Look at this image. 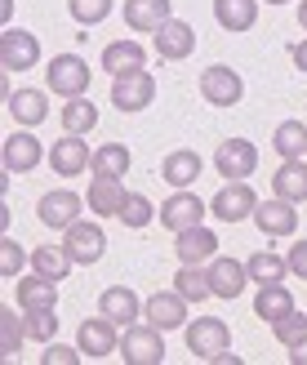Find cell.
Instances as JSON below:
<instances>
[{"label":"cell","mask_w":307,"mask_h":365,"mask_svg":"<svg viewBox=\"0 0 307 365\" xmlns=\"http://www.w3.org/2000/svg\"><path fill=\"white\" fill-rule=\"evenodd\" d=\"M0 18H5V27H9V18H14V0H0Z\"/></svg>","instance_id":"bcb514c9"},{"label":"cell","mask_w":307,"mask_h":365,"mask_svg":"<svg viewBox=\"0 0 307 365\" xmlns=\"http://www.w3.org/2000/svg\"><path fill=\"white\" fill-rule=\"evenodd\" d=\"M272 148H276L281 160H298V156H307V125H303V120H281L276 134H272Z\"/></svg>","instance_id":"836d02e7"},{"label":"cell","mask_w":307,"mask_h":365,"mask_svg":"<svg viewBox=\"0 0 307 365\" xmlns=\"http://www.w3.org/2000/svg\"><path fill=\"white\" fill-rule=\"evenodd\" d=\"M201 170H205V160L192 148H178V152H170L165 160H160V178H165L170 187H192V182L201 178Z\"/></svg>","instance_id":"d4e9b609"},{"label":"cell","mask_w":307,"mask_h":365,"mask_svg":"<svg viewBox=\"0 0 307 365\" xmlns=\"http://www.w3.org/2000/svg\"><path fill=\"white\" fill-rule=\"evenodd\" d=\"M152 103H156V76H152L147 67L112 81V107H116V112H125V116H138V112H147Z\"/></svg>","instance_id":"5b68a950"},{"label":"cell","mask_w":307,"mask_h":365,"mask_svg":"<svg viewBox=\"0 0 307 365\" xmlns=\"http://www.w3.org/2000/svg\"><path fill=\"white\" fill-rule=\"evenodd\" d=\"M5 107H9V116H14V125H23V130H36V125H45L49 120V89H9V98H5Z\"/></svg>","instance_id":"2e32d148"},{"label":"cell","mask_w":307,"mask_h":365,"mask_svg":"<svg viewBox=\"0 0 307 365\" xmlns=\"http://www.w3.org/2000/svg\"><path fill=\"white\" fill-rule=\"evenodd\" d=\"M272 192L285 196V200H307V156L298 160H281V170L272 174Z\"/></svg>","instance_id":"f546056e"},{"label":"cell","mask_w":307,"mask_h":365,"mask_svg":"<svg viewBox=\"0 0 307 365\" xmlns=\"http://www.w3.org/2000/svg\"><path fill=\"white\" fill-rule=\"evenodd\" d=\"M41 63V41L23 27H5L0 31V67L5 71H31Z\"/></svg>","instance_id":"8fae6325"},{"label":"cell","mask_w":307,"mask_h":365,"mask_svg":"<svg viewBox=\"0 0 307 365\" xmlns=\"http://www.w3.org/2000/svg\"><path fill=\"white\" fill-rule=\"evenodd\" d=\"M125 196H130V187H125L120 178H107V174H94V182H89V210H94L98 218H120V205H125Z\"/></svg>","instance_id":"7402d4cb"},{"label":"cell","mask_w":307,"mask_h":365,"mask_svg":"<svg viewBox=\"0 0 307 365\" xmlns=\"http://www.w3.org/2000/svg\"><path fill=\"white\" fill-rule=\"evenodd\" d=\"M14 303L23 312H41V307H58V281L41 277V272H23L14 285Z\"/></svg>","instance_id":"ffe728a7"},{"label":"cell","mask_w":307,"mask_h":365,"mask_svg":"<svg viewBox=\"0 0 307 365\" xmlns=\"http://www.w3.org/2000/svg\"><path fill=\"white\" fill-rule=\"evenodd\" d=\"M245 267H249V281H254V285H272V281H285V277H290V259H281V254H272V250L249 254Z\"/></svg>","instance_id":"d6a6232c"},{"label":"cell","mask_w":307,"mask_h":365,"mask_svg":"<svg viewBox=\"0 0 307 365\" xmlns=\"http://www.w3.org/2000/svg\"><path fill=\"white\" fill-rule=\"evenodd\" d=\"M245 281H249V267L241 259H209V285H214V299H236L245 294Z\"/></svg>","instance_id":"603a6c76"},{"label":"cell","mask_w":307,"mask_h":365,"mask_svg":"<svg viewBox=\"0 0 307 365\" xmlns=\"http://www.w3.org/2000/svg\"><path fill=\"white\" fill-rule=\"evenodd\" d=\"M285 312H294V294L285 289V281H272V285H259V294H254V317L259 321H281Z\"/></svg>","instance_id":"f1b7e54d"},{"label":"cell","mask_w":307,"mask_h":365,"mask_svg":"<svg viewBox=\"0 0 307 365\" xmlns=\"http://www.w3.org/2000/svg\"><path fill=\"white\" fill-rule=\"evenodd\" d=\"M272 334H276V343H281L285 352L298 348V343L307 339V312H298V307H294V312H285L281 321H272Z\"/></svg>","instance_id":"74e56055"},{"label":"cell","mask_w":307,"mask_h":365,"mask_svg":"<svg viewBox=\"0 0 307 365\" xmlns=\"http://www.w3.org/2000/svg\"><path fill=\"white\" fill-rule=\"evenodd\" d=\"M67 14L76 18L80 27H94V23H103V18L112 14V0H67Z\"/></svg>","instance_id":"60d3db41"},{"label":"cell","mask_w":307,"mask_h":365,"mask_svg":"<svg viewBox=\"0 0 307 365\" xmlns=\"http://www.w3.org/2000/svg\"><path fill=\"white\" fill-rule=\"evenodd\" d=\"M174 18V5L170 0H125V23L138 36H156Z\"/></svg>","instance_id":"44dd1931"},{"label":"cell","mask_w":307,"mask_h":365,"mask_svg":"<svg viewBox=\"0 0 307 365\" xmlns=\"http://www.w3.org/2000/svg\"><path fill=\"white\" fill-rule=\"evenodd\" d=\"M205 200L196 196L192 187H174V196L160 205V223H165L170 232H183V227H192V223H205Z\"/></svg>","instance_id":"9a60e30c"},{"label":"cell","mask_w":307,"mask_h":365,"mask_svg":"<svg viewBox=\"0 0 307 365\" xmlns=\"http://www.w3.org/2000/svg\"><path fill=\"white\" fill-rule=\"evenodd\" d=\"M94 165V148L85 143V134H63L58 143L49 148V170L58 178H76Z\"/></svg>","instance_id":"9c48e42d"},{"label":"cell","mask_w":307,"mask_h":365,"mask_svg":"<svg viewBox=\"0 0 307 365\" xmlns=\"http://www.w3.org/2000/svg\"><path fill=\"white\" fill-rule=\"evenodd\" d=\"M120 325L112 321V317H89V321H80L76 325V343H80V352L89 356V361H107L112 352H120Z\"/></svg>","instance_id":"52a82bcc"},{"label":"cell","mask_w":307,"mask_h":365,"mask_svg":"<svg viewBox=\"0 0 307 365\" xmlns=\"http://www.w3.org/2000/svg\"><path fill=\"white\" fill-rule=\"evenodd\" d=\"M138 307H142V303H138V294H134L130 285H107L103 294H98V312H103V317H112L120 330L138 321Z\"/></svg>","instance_id":"484cf974"},{"label":"cell","mask_w":307,"mask_h":365,"mask_svg":"<svg viewBox=\"0 0 307 365\" xmlns=\"http://www.w3.org/2000/svg\"><path fill=\"white\" fill-rule=\"evenodd\" d=\"M174 254H178V263H209L219 254V232H209L205 223L174 232Z\"/></svg>","instance_id":"e0dca14e"},{"label":"cell","mask_w":307,"mask_h":365,"mask_svg":"<svg viewBox=\"0 0 307 365\" xmlns=\"http://www.w3.org/2000/svg\"><path fill=\"white\" fill-rule=\"evenodd\" d=\"M298 27L307 31V0H298Z\"/></svg>","instance_id":"7dc6e473"},{"label":"cell","mask_w":307,"mask_h":365,"mask_svg":"<svg viewBox=\"0 0 307 365\" xmlns=\"http://www.w3.org/2000/svg\"><path fill=\"white\" fill-rule=\"evenodd\" d=\"M214 170L223 178H249L259 170V148L249 138H223L219 152H214Z\"/></svg>","instance_id":"4fadbf2b"},{"label":"cell","mask_w":307,"mask_h":365,"mask_svg":"<svg viewBox=\"0 0 307 365\" xmlns=\"http://www.w3.org/2000/svg\"><path fill=\"white\" fill-rule=\"evenodd\" d=\"M89 205L85 196H76L71 187H53V192H45L41 196V205H36V218H41L45 227H53V232H67L71 223L80 218V210Z\"/></svg>","instance_id":"ba28073f"},{"label":"cell","mask_w":307,"mask_h":365,"mask_svg":"<svg viewBox=\"0 0 307 365\" xmlns=\"http://www.w3.org/2000/svg\"><path fill=\"white\" fill-rule=\"evenodd\" d=\"M290 361H294V365H307V339L298 343V348H290Z\"/></svg>","instance_id":"f6af8a7d"},{"label":"cell","mask_w":307,"mask_h":365,"mask_svg":"<svg viewBox=\"0 0 307 365\" xmlns=\"http://www.w3.org/2000/svg\"><path fill=\"white\" fill-rule=\"evenodd\" d=\"M0 156H5V174H31L41 160H49V148H41L36 130H14Z\"/></svg>","instance_id":"7c38bea8"},{"label":"cell","mask_w":307,"mask_h":365,"mask_svg":"<svg viewBox=\"0 0 307 365\" xmlns=\"http://www.w3.org/2000/svg\"><path fill=\"white\" fill-rule=\"evenodd\" d=\"M285 259H290V277L307 281V241H294V245H290V254H285Z\"/></svg>","instance_id":"7bdbcfd3"},{"label":"cell","mask_w":307,"mask_h":365,"mask_svg":"<svg viewBox=\"0 0 307 365\" xmlns=\"http://www.w3.org/2000/svg\"><path fill=\"white\" fill-rule=\"evenodd\" d=\"M214 23L223 31H249L259 23V0H214Z\"/></svg>","instance_id":"83f0119b"},{"label":"cell","mask_w":307,"mask_h":365,"mask_svg":"<svg viewBox=\"0 0 307 365\" xmlns=\"http://www.w3.org/2000/svg\"><path fill=\"white\" fill-rule=\"evenodd\" d=\"M147 67V49H142L138 41H112L103 49V71L107 76H130V71H142Z\"/></svg>","instance_id":"cb8c5ba5"},{"label":"cell","mask_w":307,"mask_h":365,"mask_svg":"<svg viewBox=\"0 0 307 365\" xmlns=\"http://www.w3.org/2000/svg\"><path fill=\"white\" fill-rule=\"evenodd\" d=\"M31 267V254L14 241V236H5L0 241V277H23V272Z\"/></svg>","instance_id":"ab89813d"},{"label":"cell","mask_w":307,"mask_h":365,"mask_svg":"<svg viewBox=\"0 0 307 365\" xmlns=\"http://www.w3.org/2000/svg\"><path fill=\"white\" fill-rule=\"evenodd\" d=\"M53 334H58V307L27 312V339H31V343H53Z\"/></svg>","instance_id":"f35d334b"},{"label":"cell","mask_w":307,"mask_h":365,"mask_svg":"<svg viewBox=\"0 0 307 365\" xmlns=\"http://www.w3.org/2000/svg\"><path fill=\"white\" fill-rule=\"evenodd\" d=\"M183 334H187V352L201 361H219L223 352H231V330L223 317H196L183 325Z\"/></svg>","instance_id":"7a4b0ae2"},{"label":"cell","mask_w":307,"mask_h":365,"mask_svg":"<svg viewBox=\"0 0 307 365\" xmlns=\"http://www.w3.org/2000/svg\"><path fill=\"white\" fill-rule=\"evenodd\" d=\"M63 250L76 259V267H89V263H98L103 254H107V236L98 223H85V218H76L67 232H63Z\"/></svg>","instance_id":"30bf717a"},{"label":"cell","mask_w":307,"mask_h":365,"mask_svg":"<svg viewBox=\"0 0 307 365\" xmlns=\"http://www.w3.org/2000/svg\"><path fill=\"white\" fill-rule=\"evenodd\" d=\"M130 165H134V156H130L125 143H103V148H94V165H89V170L107 174V178H125Z\"/></svg>","instance_id":"e575fe53"},{"label":"cell","mask_w":307,"mask_h":365,"mask_svg":"<svg viewBox=\"0 0 307 365\" xmlns=\"http://www.w3.org/2000/svg\"><path fill=\"white\" fill-rule=\"evenodd\" d=\"M27 343V312L23 307H0V356L5 361H18V352H23Z\"/></svg>","instance_id":"4316f807"},{"label":"cell","mask_w":307,"mask_h":365,"mask_svg":"<svg viewBox=\"0 0 307 365\" xmlns=\"http://www.w3.org/2000/svg\"><path fill=\"white\" fill-rule=\"evenodd\" d=\"M254 223H259V232H263V236H294V232H298V205L272 192L267 200H259Z\"/></svg>","instance_id":"5bb4252c"},{"label":"cell","mask_w":307,"mask_h":365,"mask_svg":"<svg viewBox=\"0 0 307 365\" xmlns=\"http://www.w3.org/2000/svg\"><path fill=\"white\" fill-rule=\"evenodd\" d=\"M201 98L209 107H236L245 98V81H241V71L236 67H227V63H209L201 71Z\"/></svg>","instance_id":"8992f818"},{"label":"cell","mask_w":307,"mask_h":365,"mask_svg":"<svg viewBox=\"0 0 307 365\" xmlns=\"http://www.w3.org/2000/svg\"><path fill=\"white\" fill-rule=\"evenodd\" d=\"M45 89L49 94H58L63 103L67 98H85L89 89V63L80 53H53L49 67H45Z\"/></svg>","instance_id":"6da1fadb"},{"label":"cell","mask_w":307,"mask_h":365,"mask_svg":"<svg viewBox=\"0 0 307 365\" xmlns=\"http://www.w3.org/2000/svg\"><path fill=\"white\" fill-rule=\"evenodd\" d=\"M152 218H160V210H156L142 192H130V196H125V205H120V223L130 227V232H142V227L152 223Z\"/></svg>","instance_id":"8d00e7d4"},{"label":"cell","mask_w":307,"mask_h":365,"mask_svg":"<svg viewBox=\"0 0 307 365\" xmlns=\"http://www.w3.org/2000/svg\"><path fill=\"white\" fill-rule=\"evenodd\" d=\"M85 352H80V343H45V352H41V365H76Z\"/></svg>","instance_id":"b9f144b4"},{"label":"cell","mask_w":307,"mask_h":365,"mask_svg":"<svg viewBox=\"0 0 307 365\" xmlns=\"http://www.w3.org/2000/svg\"><path fill=\"white\" fill-rule=\"evenodd\" d=\"M58 120H63V134H89L98 125V107L89 98H67Z\"/></svg>","instance_id":"d590c367"},{"label":"cell","mask_w":307,"mask_h":365,"mask_svg":"<svg viewBox=\"0 0 307 365\" xmlns=\"http://www.w3.org/2000/svg\"><path fill=\"white\" fill-rule=\"evenodd\" d=\"M174 289H178L187 303H205V299L214 294V285H209V263H183V267H178V277H174Z\"/></svg>","instance_id":"4dcf8cb0"},{"label":"cell","mask_w":307,"mask_h":365,"mask_svg":"<svg viewBox=\"0 0 307 365\" xmlns=\"http://www.w3.org/2000/svg\"><path fill=\"white\" fill-rule=\"evenodd\" d=\"M71 267H76V259H71L63 245H36L31 250V272H41L49 281H67Z\"/></svg>","instance_id":"1f68e13d"},{"label":"cell","mask_w":307,"mask_h":365,"mask_svg":"<svg viewBox=\"0 0 307 365\" xmlns=\"http://www.w3.org/2000/svg\"><path fill=\"white\" fill-rule=\"evenodd\" d=\"M254 210H259V196L249 187V178H227V187L209 196V214L219 223H245V218H254Z\"/></svg>","instance_id":"277c9868"},{"label":"cell","mask_w":307,"mask_h":365,"mask_svg":"<svg viewBox=\"0 0 307 365\" xmlns=\"http://www.w3.org/2000/svg\"><path fill=\"white\" fill-rule=\"evenodd\" d=\"M120 356H125V365H160V361H165V330H156L152 321L125 325Z\"/></svg>","instance_id":"3957f363"},{"label":"cell","mask_w":307,"mask_h":365,"mask_svg":"<svg viewBox=\"0 0 307 365\" xmlns=\"http://www.w3.org/2000/svg\"><path fill=\"white\" fill-rule=\"evenodd\" d=\"M152 45H156V53L165 63H183V58H192V49H196V31H192L187 18H170V23L152 36Z\"/></svg>","instance_id":"ac0fdd59"},{"label":"cell","mask_w":307,"mask_h":365,"mask_svg":"<svg viewBox=\"0 0 307 365\" xmlns=\"http://www.w3.org/2000/svg\"><path fill=\"white\" fill-rule=\"evenodd\" d=\"M263 5H290V0H263Z\"/></svg>","instance_id":"c3c4849f"},{"label":"cell","mask_w":307,"mask_h":365,"mask_svg":"<svg viewBox=\"0 0 307 365\" xmlns=\"http://www.w3.org/2000/svg\"><path fill=\"white\" fill-rule=\"evenodd\" d=\"M142 317H147L156 330H183L187 325V299L178 294V289H160L142 303Z\"/></svg>","instance_id":"d6986e66"},{"label":"cell","mask_w":307,"mask_h":365,"mask_svg":"<svg viewBox=\"0 0 307 365\" xmlns=\"http://www.w3.org/2000/svg\"><path fill=\"white\" fill-rule=\"evenodd\" d=\"M290 58H294V67H298L303 76H307V36H303L298 45H290Z\"/></svg>","instance_id":"ee69618b"}]
</instances>
